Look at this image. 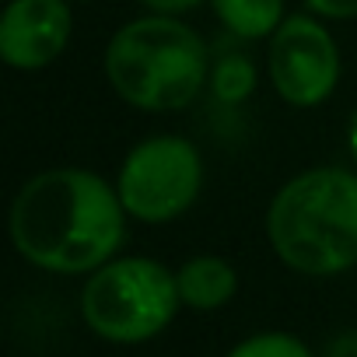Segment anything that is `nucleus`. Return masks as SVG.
Masks as SVG:
<instances>
[{
  "mask_svg": "<svg viewBox=\"0 0 357 357\" xmlns=\"http://www.w3.org/2000/svg\"><path fill=\"white\" fill-rule=\"evenodd\" d=\"M308 11L319 15V18H357V0H305Z\"/></svg>",
  "mask_w": 357,
  "mask_h": 357,
  "instance_id": "12",
  "label": "nucleus"
},
{
  "mask_svg": "<svg viewBox=\"0 0 357 357\" xmlns=\"http://www.w3.org/2000/svg\"><path fill=\"white\" fill-rule=\"evenodd\" d=\"M266 67L277 95L287 105L312 109L322 105L340 81V50L322 22L308 15H287L270 36Z\"/></svg>",
  "mask_w": 357,
  "mask_h": 357,
  "instance_id": "6",
  "label": "nucleus"
},
{
  "mask_svg": "<svg viewBox=\"0 0 357 357\" xmlns=\"http://www.w3.org/2000/svg\"><path fill=\"white\" fill-rule=\"evenodd\" d=\"M347 144H350V158H354V165H357V109H354V116H350V123H347Z\"/></svg>",
  "mask_w": 357,
  "mask_h": 357,
  "instance_id": "15",
  "label": "nucleus"
},
{
  "mask_svg": "<svg viewBox=\"0 0 357 357\" xmlns=\"http://www.w3.org/2000/svg\"><path fill=\"white\" fill-rule=\"evenodd\" d=\"M204 39L172 15L126 22L105 46V77L112 91L144 112H178L207 84Z\"/></svg>",
  "mask_w": 357,
  "mask_h": 357,
  "instance_id": "3",
  "label": "nucleus"
},
{
  "mask_svg": "<svg viewBox=\"0 0 357 357\" xmlns=\"http://www.w3.org/2000/svg\"><path fill=\"white\" fill-rule=\"evenodd\" d=\"M123 238L126 207L88 168L39 172L11 204V242L46 273H95L116 259Z\"/></svg>",
  "mask_w": 357,
  "mask_h": 357,
  "instance_id": "1",
  "label": "nucleus"
},
{
  "mask_svg": "<svg viewBox=\"0 0 357 357\" xmlns=\"http://www.w3.org/2000/svg\"><path fill=\"white\" fill-rule=\"evenodd\" d=\"M211 8L238 39H270L284 25V0H211Z\"/></svg>",
  "mask_w": 357,
  "mask_h": 357,
  "instance_id": "9",
  "label": "nucleus"
},
{
  "mask_svg": "<svg viewBox=\"0 0 357 357\" xmlns=\"http://www.w3.org/2000/svg\"><path fill=\"white\" fill-rule=\"evenodd\" d=\"M67 0H11L0 15V60L15 70L50 67L70 43Z\"/></svg>",
  "mask_w": 357,
  "mask_h": 357,
  "instance_id": "7",
  "label": "nucleus"
},
{
  "mask_svg": "<svg viewBox=\"0 0 357 357\" xmlns=\"http://www.w3.org/2000/svg\"><path fill=\"white\" fill-rule=\"evenodd\" d=\"M266 238L280 263L308 277L357 266V172L308 168L284 183L266 211Z\"/></svg>",
  "mask_w": 357,
  "mask_h": 357,
  "instance_id": "2",
  "label": "nucleus"
},
{
  "mask_svg": "<svg viewBox=\"0 0 357 357\" xmlns=\"http://www.w3.org/2000/svg\"><path fill=\"white\" fill-rule=\"evenodd\" d=\"M178 301L197 312H214L228 305L238 291V273L221 256H193L175 270Z\"/></svg>",
  "mask_w": 357,
  "mask_h": 357,
  "instance_id": "8",
  "label": "nucleus"
},
{
  "mask_svg": "<svg viewBox=\"0 0 357 357\" xmlns=\"http://www.w3.org/2000/svg\"><path fill=\"white\" fill-rule=\"evenodd\" d=\"M204 186V161L197 144L175 133H158L130 147L123 158L116 193L130 218L144 225H165L183 218Z\"/></svg>",
  "mask_w": 357,
  "mask_h": 357,
  "instance_id": "5",
  "label": "nucleus"
},
{
  "mask_svg": "<svg viewBox=\"0 0 357 357\" xmlns=\"http://www.w3.org/2000/svg\"><path fill=\"white\" fill-rule=\"evenodd\" d=\"M140 4L151 11V15H186V11H193V8H200L204 0H140Z\"/></svg>",
  "mask_w": 357,
  "mask_h": 357,
  "instance_id": "13",
  "label": "nucleus"
},
{
  "mask_svg": "<svg viewBox=\"0 0 357 357\" xmlns=\"http://www.w3.org/2000/svg\"><path fill=\"white\" fill-rule=\"evenodd\" d=\"M322 357H357V333H340L336 340H329Z\"/></svg>",
  "mask_w": 357,
  "mask_h": 357,
  "instance_id": "14",
  "label": "nucleus"
},
{
  "mask_svg": "<svg viewBox=\"0 0 357 357\" xmlns=\"http://www.w3.org/2000/svg\"><path fill=\"white\" fill-rule=\"evenodd\" d=\"M225 357H315V354L294 333H256L235 343Z\"/></svg>",
  "mask_w": 357,
  "mask_h": 357,
  "instance_id": "11",
  "label": "nucleus"
},
{
  "mask_svg": "<svg viewBox=\"0 0 357 357\" xmlns=\"http://www.w3.org/2000/svg\"><path fill=\"white\" fill-rule=\"evenodd\" d=\"M175 273L147 256H116L88 273L81 315L109 343H144L168 329L178 312Z\"/></svg>",
  "mask_w": 357,
  "mask_h": 357,
  "instance_id": "4",
  "label": "nucleus"
},
{
  "mask_svg": "<svg viewBox=\"0 0 357 357\" xmlns=\"http://www.w3.org/2000/svg\"><path fill=\"white\" fill-rule=\"evenodd\" d=\"M211 84H214V95H218L221 102L238 105V102H245V98L252 95V88H256V70H252V63H249L242 53H231V56H225V60L214 67Z\"/></svg>",
  "mask_w": 357,
  "mask_h": 357,
  "instance_id": "10",
  "label": "nucleus"
}]
</instances>
